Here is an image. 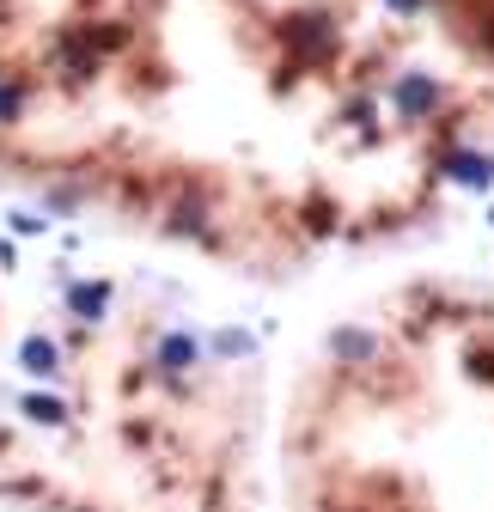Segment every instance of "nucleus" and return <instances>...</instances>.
Here are the masks:
<instances>
[{"label": "nucleus", "instance_id": "obj_1", "mask_svg": "<svg viewBox=\"0 0 494 512\" xmlns=\"http://www.w3.org/2000/svg\"><path fill=\"white\" fill-rule=\"evenodd\" d=\"M446 13H452L458 25H476V31L494 43V0H446Z\"/></svg>", "mask_w": 494, "mask_h": 512}]
</instances>
